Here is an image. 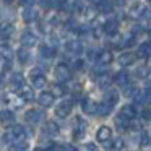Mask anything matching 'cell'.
<instances>
[{
  "mask_svg": "<svg viewBox=\"0 0 151 151\" xmlns=\"http://www.w3.org/2000/svg\"><path fill=\"white\" fill-rule=\"evenodd\" d=\"M111 62H112V54L109 52V50H102V52L98 55V65L106 67V65H109Z\"/></svg>",
  "mask_w": 151,
  "mask_h": 151,
  "instance_id": "obj_13",
  "label": "cell"
},
{
  "mask_svg": "<svg viewBox=\"0 0 151 151\" xmlns=\"http://www.w3.org/2000/svg\"><path fill=\"white\" fill-rule=\"evenodd\" d=\"M0 52H2V55H4L7 60H10L12 57H13V50H12V47H10V46H2Z\"/></svg>",
  "mask_w": 151,
  "mask_h": 151,
  "instance_id": "obj_33",
  "label": "cell"
},
{
  "mask_svg": "<svg viewBox=\"0 0 151 151\" xmlns=\"http://www.w3.org/2000/svg\"><path fill=\"white\" fill-rule=\"evenodd\" d=\"M5 4H10V2H13V0H4Z\"/></svg>",
  "mask_w": 151,
  "mask_h": 151,
  "instance_id": "obj_43",
  "label": "cell"
},
{
  "mask_svg": "<svg viewBox=\"0 0 151 151\" xmlns=\"http://www.w3.org/2000/svg\"><path fill=\"white\" fill-rule=\"evenodd\" d=\"M36 0H21V5H24V7H29V5H33Z\"/></svg>",
  "mask_w": 151,
  "mask_h": 151,
  "instance_id": "obj_38",
  "label": "cell"
},
{
  "mask_svg": "<svg viewBox=\"0 0 151 151\" xmlns=\"http://www.w3.org/2000/svg\"><path fill=\"white\" fill-rule=\"evenodd\" d=\"M28 59H29V52H28V50L24 49V47L18 50V60H20L21 63H26V62H28Z\"/></svg>",
  "mask_w": 151,
  "mask_h": 151,
  "instance_id": "obj_31",
  "label": "cell"
},
{
  "mask_svg": "<svg viewBox=\"0 0 151 151\" xmlns=\"http://www.w3.org/2000/svg\"><path fill=\"white\" fill-rule=\"evenodd\" d=\"M21 44H23L24 47H31L36 44V36H34L33 33H24L23 36H21Z\"/></svg>",
  "mask_w": 151,
  "mask_h": 151,
  "instance_id": "obj_16",
  "label": "cell"
},
{
  "mask_svg": "<svg viewBox=\"0 0 151 151\" xmlns=\"http://www.w3.org/2000/svg\"><path fill=\"white\" fill-rule=\"evenodd\" d=\"M146 89H151V81H146Z\"/></svg>",
  "mask_w": 151,
  "mask_h": 151,
  "instance_id": "obj_41",
  "label": "cell"
},
{
  "mask_svg": "<svg viewBox=\"0 0 151 151\" xmlns=\"http://www.w3.org/2000/svg\"><path fill=\"white\" fill-rule=\"evenodd\" d=\"M99 8H101V10L104 12V13H107V12L111 10L112 7H111V5L107 4V2H106V0H101V2H99Z\"/></svg>",
  "mask_w": 151,
  "mask_h": 151,
  "instance_id": "obj_36",
  "label": "cell"
},
{
  "mask_svg": "<svg viewBox=\"0 0 151 151\" xmlns=\"http://www.w3.org/2000/svg\"><path fill=\"white\" fill-rule=\"evenodd\" d=\"M39 52H41V55L46 57V59H52V57L55 55V49L47 46V44H42V46L39 47Z\"/></svg>",
  "mask_w": 151,
  "mask_h": 151,
  "instance_id": "obj_17",
  "label": "cell"
},
{
  "mask_svg": "<svg viewBox=\"0 0 151 151\" xmlns=\"http://www.w3.org/2000/svg\"><path fill=\"white\" fill-rule=\"evenodd\" d=\"M133 60H135V55H132V54H124V55H120V59H119V63H120V65H130Z\"/></svg>",
  "mask_w": 151,
  "mask_h": 151,
  "instance_id": "obj_30",
  "label": "cell"
},
{
  "mask_svg": "<svg viewBox=\"0 0 151 151\" xmlns=\"http://www.w3.org/2000/svg\"><path fill=\"white\" fill-rule=\"evenodd\" d=\"M137 75H138V78H148V75H150V68H148L146 65L140 67V68L137 70Z\"/></svg>",
  "mask_w": 151,
  "mask_h": 151,
  "instance_id": "obj_34",
  "label": "cell"
},
{
  "mask_svg": "<svg viewBox=\"0 0 151 151\" xmlns=\"http://www.w3.org/2000/svg\"><path fill=\"white\" fill-rule=\"evenodd\" d=\"M81 109H83V112L85 114H88V115H94L96 114V111H98V104H96L93 99H83V102H81Z\"/></svg>",
  "mask_w": 151,
  "mask_h": 151,
  "instance_id": "obj_5",
  "label": "cell"
},
{
  "mask_svg": "<svg viewBox=\"0 0 151 151\" xmlns=\"http://www.w3.org/2000/svg\"><path fill=\"white\" fill-rule=\"evenodd\" d=\"M117 101H119V94H117V91L112 89V91L106 93V98H104V101H102V102H106L109 107H114V106L117 104Z\"/></svg>",
  "mask_w": 151,
  "mask_h": 151,
  "instance_id": "obj_9",
  "label": "cell"
},
{
  "mask_svg": "<svg viewBox=\"0 0 151 151\" xmlns=\"http://www.w3.org/2000/svg\"><path fill=\"white\" fill-rule=\"evenodd\" d=\"M76 7V2L75 0H62V4H60V8L65 12H73V8Z\"/></svg>",
  "mask_w": 151,
  "mask_h": 151,
  "instance_id": "obj_26",
  "label": "cell"
},
{
  "mask_svg": "<svg viewBox=\"0 0 151 151\" xmlns=\"http://www.w3.org/2000/svg\"><path fill=\"white\" fill-rule=\"evenodd\" d=\"M114 81L117 83L119 86H124V85H127V83H128V73H127V72H119L117 75H115Z\"/></svg>",
  "mask_w": 151,
  "mask_h": 151,
  "instance_id": "obj_22",
  "label": "cell"
},
{
  "mask_svg": "<svg viewBox=\"0 0 151 151\" xmlns=\"http://www.w3.org/2000/svg\"><path fill=\"white\" fill-rule=\"evenodd\" d=\"M55 76L57 80H59L60 83H65L70 80V68L67 65H63V63H60V65H57L55 68Z\"/></svg>",
  "mask_w": 151,
  "mask_h": 151,
  "instance_id": "obj_2",
  "label": "cell"
},
{
  "mask_svg": "<svg viewBox=\"0 0 151 151\" xmlns=\"http://www.w3.org/2000/svg\"><path fill=\"white\" fill-rule=\"evenodd\" d=\"M2 83H4V78H2V73H0V86H2Z\"/></svg>",
  "mask_w": 151,
  "mask_h": 151,
  "instance_id": "obj_42",
  "label": "cell"
},
{
  "mask_svg": "<svg viewBox=\"0 0 151 151\" xmlns=\"http://www.w3.org/2000/svg\"><path fill=\"white\" fill-rule=\"evenodd\" d=\"M20 96L24 99V101H33L34 99V91L29 88V86H21L20 88Z\"/></svg>",
  "mask_w": 151,
  "mask_h": 151,
  "instance_id": "obj_18",
  "label": "cell"
},
{
  "mask_svg": "<svg viewBox=\"0 0 151 151\" xmlns=\"http://www.w3.org/2000/svg\"><path fill=\"white\" fill-rule=\"evenodd\" d=\"M148 2H150V4H151V0H148Z\"/></svg>",
  "mask_w": 151,
  "mask_h": 151,
  "instance_id": "obj_44",
  "label": "cell"
},
{
  "mask_svg": "<svg viewBox=\"0 0 151 151\" xmlns=\"http://www.w3.org/2000/svg\"><path fill=\"white\" fill-rule=\"evenodd\" d=\"M83 17H85L86 21H93V20L96 18V10H94L93 7L85 8V12H83Z\"/></svg>",
  "mask_w": 151,
  "mask_h": 151,
  "instance_id": "obj_29",
  "label": "cell"
},
{
  "mask_svg": "<svg viewBox=\"0 0 151 151\" xmlns=\"http://www.w3.org/2000/svg\"><path fill=\"white\" fill-rule=\"evenodd\" d=\"M46 133L50 135V137H55L59 133V125L55 122H47L46 124Z\"/></svg>",
  "mask_w": 151,
  "mask_h": 151,
  "instance_id": "obj_23",
  "label": "cell"
},
{
  "mask_svg": "<svg viewBox=\"0 0 151 151\" xmlns=\"http://www.w3.org/2000/svg\"><path fill=\"white\" fill-rule=\"evenodd\" d=\"M133 91H135V88L130 85V83L124 85V94H125V96H132V94H133Z\"/></svg>",
  "mask_w": 151,
  "mask_h": 151,
  "instance_id": "obj_35",
  "label": "cell"
},
{
  "mask_svg": "<svg viewBox=\"0 0 151 151\" xmlns=\"http://www.w3.org/2000/svg\"><path fill=\"white\" fill-rule=\"evenodd\" d=\"M33 85H34V88H37V89H42L44 86H46V76L42 75V73H33Z\"/></svg>",
  "mask_w": 151,
  "mask_h": 151,
  "instance_id": "obj_10",
  "label": "cell"
},
{
  "mask_svg": "<svg viewBox=\"0 0 151 151\" xmlns=\"http://www.w3.org/2000/svg\"><path fill=\"white\" fill-rule=\"evenodd\" d=\"M112 148H114V150H120V148H124V140H122V138H115L114 143H112Z\"/></svg>",
  "mask_w": 151,
  "mask_h": 151,
  "instance_id": "obj_37",
  "label": "cell"
},
{
  "mask_svg": "<svg viewBox=\"0 0 151 151\" xmlns=\"http://www.w3.org/2000/svg\"><path fill=\"white\" fill-rule=\"evenodd\" d=\"M10 83H12L13 88H21V86H23V75H21V73H15V75L12 76Z\"/></svg>",
  "mask_w": 151,
  "mask_h": 151,
  "instance_id": "obj_24",
  "label": "cell"
},
{
  "mask_svg": "<svg viewBox=\"0 0 151 151\" xmlns=\"http://www.w3.org/2000/svg\"><path fill=\"white\" fill-rule=\"evenodd\" d=\"M70 112H72V102H70V101H63V102H60V104L57 106V109H55V114L59 115L60 119L68 117Z\"/></svg>",
  "mask_w": 151,
  "mask_h": 151,
  "instance_id": "obj_3",
  "label": "cell"
},
{
  "mask_svg": "<svg viewBox=\"0 0 151 151\" xmlns=\"http://www.w3.org/2000/svg\"><path fill=\"white\" fill-rule=\"evenodd\" d=\"M151 55V42H145L141 44L140 47H138V57H143V59H146V57Z\"/></svg>",
  "mask_w": 151,
  "mask_h": 151,
  "instance_id": "obj_19",
  "label": "cell"
},
{
  "mask_svg": "<svg viewBox=\"0 0 151 151\" xmlns=\"http://www.w3.org/2000/svg\"><path fill=\"white\" fill-rule=\"evenodd\" d=\"M81 67H83V62H81V60H76V62H75V68H81Z\"/></svg>",
  "mask_w": 151,
  "mask_h": 151,
  "instance_id": "obj_39",
  "label": "cell"
},
{
  "mask_svg": "<svg viewBox=\"0 0 151 151\" xmlns=\"http://www.w3.org/2000/svg\"><path fill=\"white\" fill-rule=\"evenodd\" d=\"M54 98H55V96H54L52 93L44 91V93H41V94H39V98H37V102H39L42 107H50V106L54 104Z\"/></svg>",
  "mask_w": 151,
  "mask_h": 151,
  "instance_id": "obj_6",
  "label": "cell"
},
{
  "mask_svg": "<svg viewBox=\"0 0 151 151\" xmlns=\"http://www.w3.org/2000/svg\"><path fill=\"white\" fill-rule=\"evenodd\" d=\"M36 18H37V12L34 10L31 5H29V7H26V10L23 12V20L26 21V23H31V21H34Z\"/></svg>",
  "mask_w": 151,
  "mask_h": 151,
  "instance_id": "obj_15",
  "label": "cell"
},
{
  "mask_svg": "<svg viewBox=\"0 0 151 151\" xmlns=\"http://www.w3.org/2000/svg\"><path fill=\"white\" fill-rule=\"evenodd\" d=\"M42 117H44V114H42V111H39V109H31V111L26 112V120L29 122V124H33V125L39 124V122L42 120Z\"/></svg>",
  "mask_w": 151,
  "mask_h": 151,
  "instance_id": "obj_4",
  "label": "cell"
},
{
  "mask_svg": "<svg viewBox=\"0 0 151 151\" xmlns=\"http://www.w3.org/2000/svg\"><path fill=\"white\" fill-rule=\"evenodd\" d=\"M10 133H12V138H13L15 143H23V141L26 140V137H28L26 128L21 127V125H17V127H15Z\"/></svg>",
  "mask_w": 151,
  "mask_h": 151,
  "instance_id": "obj_1",
  "label": "cell"
},
{
  "mask_svg": "<svg viewBox=\"0 0 151 151\" xmlns=\"http://www.w3.org/2000/svg\"><path fill=\"white\" fill-rule=\"evenodd\" d=\"M117 28H119V23L115 20H109V21H106V24H104V31L107 34H115L117 33Z\"/></svg>",
  "mask_w": 151,
  "mask_h": 151,
  "instance_id": "obj_20",
  "label": "cell"
},
{
  "mask_svg": "<svg viewBox=\"0 0 151 151\" xmlns=\"http://www.w3.org/2000/svg\"><path fill=\"white\" fill-rule=\"evenodd\" d=\"M86 148H88V150H96V146H94V145H91V143L86 145Z\"/></svg>",
  "mask_w": 151,
  "mask_h": 151,
  "instance_id": "obj_40",
  "label": "cell"
},
{
  "mask_svg": "<svg viewBox=\"0 0 151 151\" xmlns=\"http://www.w3.org/2000/svg\"><path fill=\"white\" fill-rule=\"evenodd\" d=\"M96 81H98V85L101 86V88H107L109 83H111V76H109L107 73H102V75L98 76V80H96Z\"/></svg>",
  "mask_w": 151,
  "mask_h": 151,
  "instance_id": "obj_25",
  "label": "cell"
},
{
  "mask_svg": "<svg viewBox=\"0 0 151 151\" xmlns=\"http://www.w3.org/2000/svg\"><path fill=\"white\" fill-rule=\"evenodd\" d=\"M0 122L4 125H12L15 122V114L12 111H2L0 112Z\"/></svg>",
  "mask_w": 151,
  "mask_h": 151,
  "instance_id": "obj_12",
  "label": "cell"
},
{
  "mask_svg": "<svg viewBox=\"0 0 151 151\" xmlns=\"http://www.w3.org/2000/svg\"><path fill=\"white\" fill-rule=\"evenodd\" d=\"M52 94L57 96V98H60V96L65 94V88H63V85H54L52 86Z\"/></svg>",
  "mask_w": 151,
  "mask_h": 151,
  "instance_id": "obj_32",
  "label": "cell"
},
{
  "mask_svg": "<svg viewBox=\"0 0 151 151\" xmlns=\"http://www.w3.org/2000/svg\"><path fill=\"white\" fill-rule=\"evenodd\" d=\"M13 34V26L10 23H2L0 24V39H8Z\"/></svg>",
  "mask_w": 151,
  "mask_h": 151,
  "instance_id": "obj_11",
  "label": "cell"
},
{
  "mask_svg": "<svg viewBox=\"0 0 151 151\" xmlns=\"http://www.w3.org/2000/svg\"><path fill=\"white\" fill-rule=\"evenodd\" d=\"M120 114H122V115H125L127 119H130V120H132V119H133L135 115H137V112H135V107H133V106H125V107L122 109Z\"/></svg>",
  "mask_w": 151,
  "mask_h": 151,
  "instance_id": "obj_27",
  "label": "cell"
},
{
  "mask_svg": "<svg viewBox=\"0 0 151 151\" xmlns=\"http://www.w3.org/2000/svg\"><path fill=\"white\" fill-rule=\"evenodd\" d=\"M128 13H130L132 18H141L145 13H146V7H145L143 4H135L133 7L130 8V12H128Z\"/></svg>",
  "mask_w": 151,
  "mask_h": 151,
  "instance_id": "obj_7",
  "label": "cell"
},
{
  "mask_svg": "<svg viewBox=\"0 0 151 151\" xmlns=\"http://www.w3.org/2000/svg\"><path fill=\"white\" fill-rule=\"evenodd\" d=\"M96 137H98L99 141L107 143V141L111 140V137H112V132H111V128H109V127H101L98 130V133H96Z\"/></svg>",
  "mask_w": 151,
  "mask_h": 151,
  "instance_id": "obj_8",
  "label": "cell"
},
{
  "mask_svg": "<svg viewBox=\"0 0 151 151\" xmlns=\"http://www.w3.org/2000/svg\"><path fill=\"white\" fill-rule=\"evenodd\" d=\"M128 120H130V119H127L125 115L119 114L117 117H115V127H117L119 130H125V128L128 127Z\"/></svg>",
  "mask_w": 151,
  "mask_h": 151,
  "instance_id": "obj_21",
  "label": "cell"
},
{
  "mask_svg": "<svg viewBox=\"0 0 151 151\" xmlns=\"http://www.w3.org/2000/svg\"><path fill=\"white\" fill-rule=\"evenodd\" d=\"M111 111H112V107H109L106 102H101V104L98 106L96 114H99V115H109V114H111Z\"/></svg>",
  "mask_w": 151,
  "mask_h": 151,
  "instance_id": "obj_28",
  "label": "cell"
},
{
  "mask_svg": "<svg viewBox=\"0 0 151 151\" xmlns=\"http://www.w3.org/2000/svg\"><path fill=\"white\" fill-rule=\"evenodd\" d=\"M67 50H68V52H72V54H80L83 50V46H81V42H80V41L72 39V41H68V42H67Z\"/></svg>",
  "mask_w": 151,
  "mask_h": 151,
  "instance_id": "obj_14",
  "label": "cell"
}]
</instances>
